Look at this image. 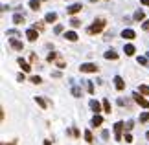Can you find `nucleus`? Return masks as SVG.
I'll return each instance as SVG.
<instances>
[{"mask_svg":"<svg viewBox=\"0 0 149 145\" xmlns=\"http://www.w3.org/2000/svg\"><path fill=\"white\" fill-rule=\"evenodd\" d=\"M2 145H17V140L15 142H9V143H2Z\"/></svg>","mask_w":149,"mask_h":145,"instance_id":"obj_42","label":"nucleus"},{"mask_svg":"<svg viewBox=\"0 0 149 145\" xmlns=\"http://www.w3.org/2000/svg\"><path fill=\"white\" fill-rule=\"evenodd\" d=\"M33 30L42 31V30H44V22H35V24H33Z\"/></svg>","mask_w":149,"mask_h":145,"instance_id":"obj_26","label":"nucleus"},{"mask_svg":"<svg viewBox=\"0 0 149 145\" xmlns=\"http://www.w3.org/2000/svg\"><path fill=\"white\" fill-rule=\"evenodd\" d=\"M9 44H11V48L17 50V51H22V48H24L22 40H17V39H9Z\"/></svg>","mask_w":149,"mask_h":145,"instance_id":"obj_9","label":"nucleus"},{"mask_svg":"<svg viewBox=\"0 0 149 145\" xmlns=\"http://www.w3.org/2000/svg\"><path fill=\"white\" fill-rule=\"evenodd\" d=\"M55 62H57V68H65V66H66V62H65V61H63V59H61V57H59V59H57Z\"/></svg>","mask_w":149,"mask_h":145,"instance_id":"obj_34","label":"nucleus"},{"mask_svg":"<svg viewBox=\"0 0 149 145\" xmlns=\"http://www.w3.org/2000/svg\"><path fill=\"white\" fill-rule=\"evenodd\" d=\"M101 123H103L101 116H92V119H90V125H92V127H100Z\"/></svg>","mask_w":149,"mask_h":145,"instance_id":"obj_16","label":"nucleus"},{"mask_svg":"<svg viewBox=\"0 0 149 145\" xmlns=\"http://www.w3.org/2000/svg\"><path fill=\"white\" fill-rule=\"evenodd\" d=\"M133 99H134L136 105H140L142 108H149V101L142 94H138V92H134V94H133Z\"/></svg>","mask_w":149,"mask_h":145,"instance_id":"obj_4","label":"nucleus"},{"mask_svg":"<svg viewBox=\"0 0 149 145\" xmlns=\"http://www.w3.org/2000/svg\"><path fill=\"white\" fill-rule=\"evenodd\" d=\"M112 83H114V86H116V90H123L125 88V83H123V79L120 77V75H114Z\"/></svg>","mask_w":149,"mask_h":145,"instance_id":"obj_10","label":"nucleus"},{"mask_svg":"<svg viewBox=\"0 0 149 145\" xmlns=\"http://www.w3.org/2000/svg\"><path fill=\"white\" fill-rule=\"evenodd\" d=\"M72 94L76 96V97H81V90H79L77 86H72Z\"/></svg>","mask_w":149,"mask_h":145,"instance_id":"obj_32","label":"nucleus"},{"mask_svg":"<svg viewBox=\"0 0 149 145\" xmlns=\"http://www.w3.org/2000/svg\"><path fill=\"white\" fill-rule=\"evenodd\" d=\"M90 2H96V0H90Z\"/></svg>","mask_w":149,"mask_h":145,"instance_id":"obj_47","label":"nucleus"},{"mask_svg":"<svg viewBox=\"0 0 149 145\" xmlns=\"http://www.w3.org/2000/svg\"><path fill=\"white\" fill-rule=\"evenodd\" d=\"M35 103H37V105L41 107V108H46V107H48V105H46V101H44V97H41V96H35Z\"/></svg>","mask_w":149,"mask_h":145,"instance_id":"obj_18","label":"nucleus"},{"mask_svg":"<svg viewBox=\"0 0 149 145\" xmlns=\"http://www.w3.org/2000/svg\"><path fill=\"white\" fill-rule=\"evenodd\" d=\"M146 19V13H144V11H142V9H138V11H134V20H144Z\"/></svg>","mask_w":149,"mask_h":145,"instance_id":"obj_21","label":"nucleus"},{"mask_svg":"<svg viewBox=\"0 0 149 145\" xmlns=\"http://www.w3.org/2000/svg\"><path fill=\"white\" fill-rule=\"evenodd\" d=\"M79 70H81V74H96L100 68H98V65H94V62H83V65L79 66Z\"/></svg>","mask_w":149,"mask_h":145,"instance_id":"obj_2","label":"nucleus"},{"mask_svg":"<svg viewBox=\"0 0 149 145\" xmlns=\"http://www.w3.org/2000/svg\"><path fill=\"white\" fill-rule=\"evenodd\" d=\"M142 4H144V6H149V0H142Z\"/></svg>","mask_w":149,"mask_h":145,"instance_id":"obj_43","label":"nucleus"},{"mask_svg":"<svg viewBox=\"0 0 149 145\" xmlns=\"http://www.w3.org/2000/svg\"><path fill=\"white\" fill-rule=\"evenodd\" d=\"M6 35H8V37H15V35H20V33L17 31V30H8V31H6Z\"/></svg>","mask_w":149,"mask_h":145,"instance_id":"obj_33","label":"nucleus"},{"mask_svg":"<svg viewBox=\"0 0 149 145\" xmlns=\"http://www.w3.org/2000/svg\"><path fill=\"white\" fill-rule=\"evenodd\" d=\"M55 20H57V13H54V11L46 13V17H44V22H48V24H54Z\"/></svg>","mask_w":149,"mask_h":145,"instance_id":"obj_13","label":"nucleus"},{"mask_svg":"<svg viewBox=\"0 0 149 145\" xmlns=\"http://www.w3.org/2000/svg\"><path fill=\"white\" fill-rule=\"evenodd\" d=\"M146 138H147V140H149V130H147V132H146Z\"/></svg>","mask_w":149,"mask_h":145,"instance_id":"obj_45","label":"nucleus"},{"mask_svg":"<svg viewBox=\"0 0 149 145\" xmlns=\"http://www.w3.org/2000/svg\"><path fill=\"white\" fill-rule=\"evenodd\" d=\"M147 119H149V112H142L140 114V123H146Z\"/></svg>","mask_w":149,"mask_h":145,"instance_id":"obj_29","label":"nucleus"},{"mask_svg":"<svg viewBox=\"0 0 149 145\" xmlns=\"http://www.w3.org/2000/svg\"><path fill=\"white\" fill-rule=\"evenodd\" d=\"M125 142H127V143L133 142V134H131V132H127V134H125Z\"/></svg>","mask_w":149,"mask_h":145,"instance_id":"obj_37","label":"nucleus"},{"mask_svg":"<svg viewBox=\"0 0 149 145\" xmlns=\"http://www.w3.org/2000/svg\"><path fill=\"white\" fill-rule=\"evenodd\" d=\"M30 81H31L33 85H41V83H42V79L39 77V75H31V77H30Z\"/></svg>","mask_w":149,"mask_h":145,"instance_id":"obj_25","label":"nucleus"},{"mask_svg":"<svg viewBox=\"0 0 149 145\" xmlns=\"http://www.w3.org/2000/svg\"><path fill=\"white\" fill-rule=\"evenodd\" d=\"M142 30H144V31H149V19L144 20V24H142Z\"/></svg>","mask_w":149,"mask_h":145,"instance_id":"obj_36","label":"nucleus"},{"mask_svg":"<svg viewBox=\"0 0 149 145\" xmlns=\"http://www.w3.org/2000/svg\"><path fill=\"white\" fill-rule=\"evenodd\" d=\"M101 138H103V140H109V132L103 130V132H101Z\"/></svg>","mask_w":149,"mask_h":145,"instance_id":"obj_40","label":"nucleus"},{"mask_svg":"<svg viewBox=\"0 0 149 145\" xmlns=\"http://www.w3.org/2000/svg\"><path fill=\"white\" fill-rule=\"evenodd\" d=\"M85 142H87V143H92L94 142V136H92V132H90V130H85Z\"/></svg>","mask_w":149,"mask_h":145,"instance_id":"obj_22","label":"nucleus"},{"mask_svg":"<svg viewBox=\"0 0 149 145\" xmlns=\"http://www.w3.org/2000/svg\"><path fill=\"white\" fill-rule=\"evenodd\" d=\"M90 108H92V112H94V116H100V112H101V107L103 105H100V101H96V99H90Z\"/></svg>","mask_w":149,"mask_h":145,"instance_id":"obj_7","label":"nucleus"},{"mask_svg":"<svg viewBox=\"0 0 149 145\" xmlns=\"http://www.w3.org/2000/svg\"><path fill=\"white\" fill-rule=\"evenodd\" d=\"M123 51H125V55H127V57H133L134 51H136V48H134L133 44H125L123 46Z\"/></svg>","mask_w":149,"mask_h":145,"instance_id":"obj_12","label":"nucleus"},{"mask_svg":"<svg viewBox=\"0 0 149 145\" xmlns=\"http://www.w3.org/2000/svg\"><path fill=\"white\" fill-rule=\"evenodd\" d=\"M63 30H65V28H63V24H57V26L54 28V31L57 33V35H59V33H63Z\"/></svg>","mask_w":149,"mask_h":145,"instance_id":"obj_35","label":"nucleus"},{"mask_svg":"<svg viewBox=\"0 0 149 145\" xmlns=\"http://www.w3.org/2000/svg\"><path fill=\"white\" fill-rule=\"evenodd\" d=\"M13 22H15L17 26H19V24H24V15H20V13H15V15H13Z\"/></svg>","mask_w":149,"mask_h":145,"instance_id":"obj_17","label":"nucleus"},{"mask_svg":"<svg viewBox=\"0 0 149 145\" xmlns=\"http://www.w3.org/2000/svg\"><path fill=\"white\" fill-rule=\"evenodd\" d=\"M125 129V123L123 121H116L114 123V140L116 142H122V132Z\"/></svg>","mask_w":149,"mask_h":145,"instance_id":"obj_3","label":"nucleus"},{"mask_svg":"<svg viewBox=\"0 0 149 145\" xmlns=\"http://www.w3.org/2000/svg\"><path fill=\"white\" fill-rule=\"evenodd\" d=\"M30 8L33 11H39V8H41V0H30Z\"/></svg>","mask_w":149,"mask_h":145,"instance_id":"obj_20","label":"nucleus"},{"mask_svg":"<svg viewBox=\"0 0 149 145\" xmlns=\"http://www.w3.org/2000/svg\"><path fill=\"white\" fill-rule=\"evenodd\" d=\"M138 94L149 96V86H147V85H140V86H138Z\"/></svg>","mask_w":149,"mask_h":145,"instance_id":"obj_19","label":"nucleus"},{"mask_svg":"<svg viewBox=\"0 0 149 145\" xmlns=\"http://www.w3.org/2000/svg\"><path fill=\"white\" fill-rule=\"evenodd\" d=\"M30 61H31V62H35V61H37V55H35V53H31V55H30Z\"/></svg>","mask_w":149,"mask_h":145,"instance_id":"obj_41","label":"nucleus"},{"mask_svg":"<svg viewBox=\"0 0 149 145\" xmlns=\"http://www.w3.org/2000/svg\"><path fill=\"white\" fill-rule=\"evenodd\" d=\"M70 26H72V28H79V26H81V20L72 19V20H70Z\"/></svg>","mask_w":149,"mask_h":145,"instance_id":"obj_30","label":"nucleus"},{"mask_svg":"<svg viewBox=\"0 0 149 145\" xmlns=\"http://www.w3.org/2000/svg\"><path fill=\"white\" fill-rule=\"evenodd\" d=\"M103 110H105V112H111V101L109 99H103Z\"/></svg>","mask_w":149,"mask_h":145,"instance_id":"obj_28","label":"nucleus"},{"mask_svg":"<svg viewBox=\"0 0 149 145\" xmlns=\"http://www.w3.org/2000/svg\"><path fill=\"white\" fill-rule=\"evenodd\" d=\"M87 90H88V94H94V85H92V81H87Z\"/></svg>","mask_w":149,"mask_h":145,"instance_id":"obj_31","label":"nucleus"},{"mask_svg":"<svg viewBox=\"0 0 149 145\" xmlns=\"http://www.w3.org/2000/svg\"><path fill=\"white\" fill-rule=\"evenodd\" d=\"M41 2H42V0H41Z\"/></svg>","mask_w":149,"mask_h":145,"instance_id":"obj_48","label":"nucleus"},{"mask_svg":"<svg viewBox=\"0 0 149 145\" xmlns=\"http://www.w3.org/2000/svg\"><path fill=\"white\" fill-rule=\"evenodd\" d=\"M133 127H134V119H127L125 121V130H133Z\"/></svg>","mask_w":149,"mask_h":145,"instance_id":"obj_24","label":"nucleus"},{"mask_svg":"<svg viewBox=\"0 0 149 145\" xmlns=\"http://www.w3.org/2000/svg\"><path fill=\"white\" fill-rule=\"evenodd\" d=\"M44 145H52V143H50V142H48V140H44Z\"/></svg>","mask_w":149,"mask_h":145,"instance_id":"obj_44","label":"nucleus"},{"mask_svg":"<svg viewBox=\"0 0 149 145\" xmlns=\"http://www.w3.org/2000/svg\"><path fill=\"white\" fill-rule=\"evenodd\" d=\"M105 19H103V17H98V19H96L94 22H92V26H88L87 28V33L88 35H96V33H101L103 31V28H105Z\"/></svg>","mask_w":149,"mask_h":145,"instance_id":"obj_1","label":"nucleus"},{"mask_svg":"<svg viewBox=\"0 0 149 145\" xmlns=\"http://www.w3.org/2000/svg\"><path fill=\"white\" fill-rule=\"evenodd\" d=\"M147 61H149V51H147Z\"/></svg>","mask_w":149,"mask_h":145,"instance_id":"obj_46","label":"nucleus"},{"mask_svg":"<svg viewBox=\"0 0 149 145\" xmlns=\"http://www.w3.org/2000/svg\"><path fill=\"white\" fill-rule=\"evenodd\" d=\"M57 59H59V53H55V51L48 53V57H46V61H48V62H54V61H57Z\"/></svg>","mask_w":149,"mask_h":145,"instance_id":"obj_23","label":"nucleus"},{"mask_svg":"<svg viewBox=\"0 0 149 145\" xmlns=\"http://www.w3.org/2000/svg\"><path fill=\"white\" fill-rule=\"evenodd\" d=\"M81 9H83L81 4H70V6L66 8V13H68V15H76V13H79Z\"/></svg>","mask_w":149,"mask_h":145,"instance_id":"obj_6","label":"nucleus"},{"mask_svg":"<svg viewBox=\"0 0 149 145\" xmlns=\"http://www.w3.org/2000/svg\"><path fill=\"white\" fill-rule=\"evenodd\" d=\"M122 37L127 39V40H133L136 37V33H134V30H131V28H125V30L122 31Z\"/></svg>","mask_w":149,"mask_h":145,"instance_id":"obj_8","label":"nucleus"},{"mask_svg":"<svg viewBox=\"0 0 149 145\" xmlns=\"http://www.w3.org/2000/svg\"><path fill=\"white\" fill-rule=\"evenodd\" d=\"M65 39H66V40H70V42H76L79 37H77V33H76V31H65Z\"/></svg>","mask_w":149,"mask_h":145,"instance_id":"obj_14","label":"nucleus"},{"mask_svg":"<svg viewBox=\"0 0 149 145\" xmlns=\"http://www.w3.org/2000/svg\"><path fill=\"white\" fill-rule=\"evenodd\" d=\"M17 62H19V66L22 68V72H30V70H31V66L28 65V62L22 59V57H19V59H17Z\"/></svg>","mask_w":149,"mask_h":145,"instance_id":"obj_11","label":"nucleus"},{"mask_svg":"<svg viewBox=\"0 0 149 145\" xmlns=\"http://www.w3.org/2000/svg\"><path fill=\"white\" fill-rule=\"evenodd\" d=\"M103 57H105V59H112V61H116L120 55H118V53H116L114 50H107L105 53H103Z\"/></svg>","mask_w":149,"mask_h":145,"instance_id":"obj_15","label":"nucleus"},{"mask_svg":"<svg viewBox=\"0 0 149 145\" xmlns=\"http://www.w3.org/2000/svg\"><path fill=\"white\" fill-rule=\"evenodd\" d=\"M136 62L142 66H147V57H136Z\"/></svg>","mask_w":149,"mask_h":145,"instance_id":"obj_27","label":"nucleus"},{"mask_svg":"<svg viewBox=\"0 0 149 145\" xmlns=\"http://www.w3.org/2000/svg\"><path fill=\"white\" fill-rule=\"evenodd\" d=\"M24 74H19V75H17V81H19V83H24Z\"/></svg>","mask_w":149,"mask_h":145,"instance_id":"obj_38","label":"nucleus"},{"mask_svg":"<svg viewBox=\"0 0 149 145\" xmlns=\"http://www.w3.org/2000/svg\"><path fill=\"white\" fill-rule=\"evenodd\" d=\"M72 134H74V136H76V138H79V136H81V134H79V130L76 129V127H74V129H72Z\"/></svg>","mask_w":149,"mask_h":145,"instance_id":"obj_39","label":"nucleus"},{"mask_svg":"<svg viewBox=\"0 0 149 145\" xmlns=\"http://www.w3.org/2000/svg\"><path fill=\"white\" fill-rule=\"evenodd\" d=\"M26 39L30 40V42H35V40L39 39V31H37V30H33V28L26 30Z\"/></svg>","mask_w":149,"mask_h":145,"instance_id":"obj_5","label":"nucleus"}]
</instances>
